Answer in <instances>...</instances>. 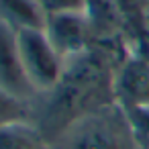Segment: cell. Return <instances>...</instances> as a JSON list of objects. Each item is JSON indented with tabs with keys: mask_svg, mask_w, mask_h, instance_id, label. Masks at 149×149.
Returning <instances> with one entry per match:
<instances>
[{
	"mask_svg": "<svg viewBox=\"0 0 149 149\" xmlns=\"http://www.w3.org/2000/svg\"><path fill=\"white\" fill-rule=\"evenodd\" d=\"M131 47L125 37L94 41L86 51L65 59L57 84L37 94L31 106V120L51 143L76 118L116 102L114 74L127 59Z\"/></svg>",
	"mask_w": 149,
	"mask_h": 149,
	"instance_id": "cell-1",
	"label": "cell"
},
{
	"mask_svg": "<svg viewBox=\"0 0 149 149\" xmlns=\"http://www.w3.org/2000/svg\"><path fill=\"white\" fill-rule=\"evenodd\" d=\"M51 149H141L127 110L118 102L100 106L72 125L53 141Z\"/></svg>",
	"mask_w": 149,
	"mask_h": 149,
	"instance_id": "cell-2",
	"label": "cell"
},
{
	"mask_svg": "<svg viewBox=\"0 0 149 149\" xmlns=\"http://www.w3.org/2000/svg\"><path fill=\"white\" fill-rule=\"evenodd\" d=\"M17 39H19V55L23 70L35 92L43 94L51 90L63 74L65 59L59 55V51L51 45L45 31L41 29L21 31L17 33Z\"/></svg>",
	"mask_w": 149,
	"mask_h": 149,
	"instance_id": "cell-3",
	"label": "cell"
},
{
	"mask_svg": "<svg viewBox=\"0 0 149 149\" xmlns=\"http://www.w3.org/2000/svg\"><path fill=\"white\" fill-rule=\"evenodd\" d=\"M43 31L63 59H70L92 45V31L84 10L51 15L47 17Z\"/></svg>",
	"mask_w": 149,
	"mask_h": 149,
	"instance_id": "cell-4",
	"label": "cell"
},
{
	"mask_svg": "<svg viewBox=\"0 0 149 149\" xmlns=\"http://www.w3.org/2000/svg\"><path fill=\"white\" fill-rule=\"evenodd\" d=\"M0 88L27 104H31L37 96L21 63L17 31L4 23H0Z\"/></svg>",
	"mask_w": 149,
	"mask_h": 149,
	"instance_id": "cell-5",
	"label": "cell"
},
{
	"mask_svg": "<svg viewBox=\"0 0 149 149\" xmlns=\"http://www.w3.org/2000/svg\"><path fill=\"white\" fill-rule=\"evenodd\" d=\"M114 96L125 108L149 106V55H127L114 74Z\"/></svg>",
	"mask_w": 149,
	"mask_h": 149,
	"instance_id": "cell-6",
	"label": "cell"
},
{
	"mask_svg": "<svg viewBox=\"0 0 149 149\" xmlns=\"http://www.w3.org/2000/svg\"><path fill=\"white\" fill-rule=\"evenodd\" d=\"M84 15L92 31V43L125 37L123 17L114 0H86Z\"/></svg>",
	"mask_w": 149,
	"mask_h": 149,
	"instance_id": "cell-7",
	"label": "cell"
},
{
	"mask_svg": "<svg viewBox=\"0 0 149 149\" xmlns=\"http://www.w3.org/2000/svg\"><path fill=\"white\" fill-rule=\"evenodd\" d=\"M47 15L43 13L37 0H0V23H4L13 31L45 29Z\"/></svg>",
	"mask_w": 149,
	"mask_h": 149,
	"instance_id": "cell-8",
	"label": "cell"
},
{
	"mask_svg": "<svg viewBox=\"0 0 149 149\" xmlns=\"http://www.w3.org/2000/svg\"><path fill=\"white\" fill-rule=\"evenodd\" d=\"M0 149H51V143L39 127L27 118L0 125Z\"/></svg>",
	"mask_w": 149,
	"mask_h": 149,
	"instance_id": "cell-9",
	"label": "cell"
},
{
	"mask_svg": "<svg viewBox=\"0 0 149 149\" xmlns=\"http://www.w3.org/2000/svg\"><path fill=\"white\" fill-rule=\"evenodd\" d=\"M31 118V106L0 88V125Z\"/></svg>",
	"mask_w": 149,
	"mask_h": 149,
	"instance_id": "cell-10",
	"label": "cell"
},
{
	"mask_svg": "<svg viewBox=\"0 0 149 149\" xmlns=\"http://www.w3.org/2000/svg\"><path fill=\"white\" fill-rule=\"evenodd\" d=\"M125 110L129 114L131 127L139 141V147L149 149V106H133V108H125Z\"/></svg>",
	"mask_w": 149,
	"mask_h": 149,
	"instance_id": "cell-11",
	"label": "cell"
},
{
	"mask_svg": "<svg viewBox=\"0 0 149 149\" xmlns=\"http://www.w3.org/2000/svg\"><path fill=\"white\" fill-rule=\"evenodd\" d=\"M47 17L61 15V13H82L86 0H37Z\"/></svg>",
	"mask_w": 149,
	"mask_h": 149,
	"instance_id": "cell-12",
	"label": "cell"
},
{
	"mask_svg": "<svg viewBox=\"0 0 149 149\" xmlns=\"http://www.w3.org/2000/svg\"><path fill=\"white\" fill-rule=\"evenodd\" d=\"M143 6H145V10L149 13V0H143Z\"/></svg>",
	"mask_w": 149,
	"mask_h": 149,
	"instance_id": "cell-13",
	"label": "cell"
}]
</instances>
